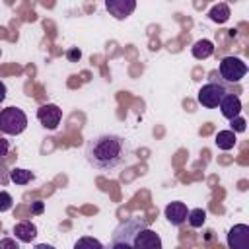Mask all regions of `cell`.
I'll return each mask as SVG.
<instances>
[{"mask_svg": "<svg viewBox=\"0 0 249 249\" xmlns=\"http://www.w3.org/2000/svg\"><path fill=\"white\" fill-rule=\"evenodd\" d=\"M84 158L97 171H117L132 161L134 148L130 140L121 134L101 132L86 142Z\"/></svg>", "mask_w": 249, "mask_h": 249, "instance_id": "1", "label": "cell"}, {"mask_svg": "<svg viewBox=\"0 0 249 249\" xmlns=\"http://www.w3.org/2000/svg\"><path fill=\"white\" fill-rule=\"evenodd\" d=\"M148 228V222L142 218H126L123 220L111 233L105 249H134V239L140 230Z\"/></svg>", "mask_w": 249, "mask_h": 249, "instance_id": "2", "label": "cell"}, {"mask_svg": "<svg viewBox=\"0 0 249 249\" xmlns=\"http://www.w3.org/2000/svg\"><path fill=\"white\" fill-rule=\"evenodd\" d=\"M226 93H230L228 91V84H224L220 78L218 80H210L204 86H200V89L196 93V101L206 109H216Z\"/></svg>", "mask_w": 249, "mask_h": 249, "instance_id": "3", "label": "cell"}, {"mask_svg": "<svg viewBox=\"0 0 249 249\" xmlns=\"http://www.w3.org/2000/svg\"><path fill=\"white\" fill-rule=\"evenodd\" d=\"M27 128V115L19 107H6L0 111V130L10 136H18Z\"/></svg>", "mask_w": 249, "mask_h": 249, "instance_id": "4", "label": "cell"}, {"mask_svg": "<svg viewBox=\"0 0 249 249\" xmlns=\"http://www.w3.org/2000/svg\"><path fill=\"white\" fill-rule=\"evenodd\" d=\"M247 74V64L239 56H224L220 60V80L224 84H237Z\"/></svg>", "mask_w": 249, "mask_h": 249, "instance_id": "5", "label": "cell"}, {"mask_svg": "<svg viewBox=\"0 0 249 249\" xmlns=\"http://www.w3.org/2000/svg\"><path fill=\"white\" fill-rule=\"evenodd\" d=\"M37 119L39 123L49 128V130H54L58 124H60V119H62V109L54 103H45L37 109Z\"/></svg>", "mask_w": 249, "mask_h": 249, "instance_id": "6", "label": "cell"}, {"mask_svg": "<svg viewBox=\"0 0 249 249\" xmlns=\"http://www.w3.org/2000/svg\"><path fill=\"white\" fill-rule=\"evenodd\" d=\"M228 247L230 249H249V226L235 224L228 231Z\"/></svg>", "mask_w": 249, "mask_h": 249, "instance_id": "7", "label": "cell"}, {"mask_svg": "<svg viewBox=\"0 0 249 249\" xmlns=\"http://www.w3.org/2000/svg\"><path fill=\"white\" fill-rule=\"evenodd\" d=\"M105 8L115 19H124L136 10V2L134 0H107Z\"/></svg>", "mask_w": 249, "mask_h": 249, "instance_id": "8", "label": "cell"}, {"mask_svg": "<svg viewBox=\"0 0 249 249\" xmlns=\"http://www.w3.org/2000/svg\"><path fill=\"white\" fill-rule=\"evenodd\" d=\"M134 249H161V237L150 228H144L136 233Z\"/></svg>", "mask_w": 249, "mask_h": 249, "instance_id": "9", "label": "cell"}, {"mask_svg": "<svg viewBox=\"0 0 249 249\" xmlns=\"http://www.w3.org/2000/svg\"><path fill=\"white\" fill-rule=\"evenodd\" d=\"M163 214H165V218H167V222H169L171 226H181V224L187 222L189 210H187V204H185V202L175 200V202H169V204L165 206Z\"/></svg>", "mask_w": 249, "mask_h": 249, "instance_id": "10", "label": "cell"}, {"mask_svg": "<svg viewBox=\"0 0 249 249\" xmlns=\"http://www.w3.org/2000/svg\"><path fill=\"white\" fill-rule=\"evenodd\" d=\"M218 109H220V113H222L228 121H231V119L239 117V113H241V99H239L235 93H226L224 99L220 101Z\"/></svg>", "mask_w": 249, "mask_h": 249, "instance_id": "11", "label": "cell"}, {"mask_svg": "<svg viewBox=\"0 0 249 249\" xmlns=\"http://www.w3.org/2000/svg\"><path fill=\"white\" fill-rule=\"evenodd\" d=\"M14 235L18 241L21 243H31L35 237H37V226L29 220H23V222H18L14 226Z\"/></svg>", "mask_w": 249, "mask_h": 249, "instance_id": "12", "label": "cell"}, {"mask_svg": "<svg viewBox=\"0 0 249 249\" xmlns=\"http://www.w3.org/2000/svg\"><path fill=\"white\" fill-rule=\"evenodd\" d=\"M191 53H193V56H195L196 60H204V58H208V56L214 54V43L208 41V39H198V41L191 47Z\"/></svg>", "mask_w": 249, "mask_h": 249, "instance_id": "13", "label": "cell"}, {"mask_svg": "<svg viewBox=\"0 0 249 249\" xmlns=\"http://www.w3.org/2000/svg\"><path fill=\"white\" fill-rule=\"evenodd\" d=\"M214 144L218 146V150H231L237 144L235 132H231V130H220L216 134V138H214Z\"/></svg>", "mask_w": 249, "mask_h": 249, "instance_id": "14", "label": "cell"}, {"mask_svg": "<svg viewBox=\"0 0 249 249\" xmlns=\"http://www.w3.org/2000/svg\"><path fill=\"white\" fill-rule=\"evenodd\" d=\"M208 16H210V19H212L214 23H226V21L230 19V16H231V14H230V6L224 4V2H220V4H216V6L210 8Z\"/></svg>", "mask_w": 249, "mask_h": 249, "instance_id": "15", "label": "cell"}, {"mask_svg": "<svg viewBox=\"0 0 249 249\" xmlns=\"http://www.w3.org/2000/svg\"><path fill=\"white\" fill-rule=\"evenodd\" d=\"M10 179H12V183H16V185H27V183L33 179V173H31L29 169L14 167V169L10 171Z\"/></svg>", "mask_w": 249, "mask_h": 249, "instance_id": "16", "label": "cell"}, {"mask_svg": "<svg viewBox=\"0 0 249 249\" xmlns=\"http://www.w3.org/2000/svg\"><path fill=\"white\" fill-rule=\"evenodd\" d=\"M187 222H189L191 228H202L204 222H206V210H202V208H193V210H189Z\"/></svg>", "mask_w": 249, "mask_h": 249, "instance_id": "17", "label": "cell"}, {"mask_svg": "<svg viewBox=\"0 0 249 249\" xmlns=\"http://www.w3.org/2000/svg\"><path fill=\"white\" fill-rule=\"evenodd\" d=\"M74 249H105V245L95 237L84 235V237H78V241L74 243Z\"/></svg>", "mask_w": 249, "mask_h": 249, "instance_id": "18", "label": "cell"}, {"mask_svg": "<svg viewBox=\"0 0 249 249\" xmlns=\"http://www.w3.org/2000/svg\"><path fill=\"white\" fill-rule=\"evenodd\" d=\"M14 204V198L8 191H0V212H8Z\"/></svg>", "mask_w": 249, "mask_h": 249, "instance_id": "19", "label": "cell"}, {"mask_svg": "<svg viewBox=\"0 0 249 249\" xmlns=\"http://www.w3.org/2000/svg\"><path fill=\"white\" fill-rule=\"evenodd\" d=\"M230 123H231V128H230L231 132H245V128H247V121L241 115L235 117V119H231Z\"/></svg>", "mask_w": 249, "mask_h": 249, "instance_id": "20", "label": "cell"}, {"mask_svg": "<svg viewBox=\"0 0 249 249\" xmlns=\"http://www.w3.org/2000/svg\"><path fill=\"white\" fill-rule=\"evenodd\" d=\"M66 58H68V62H78L82 58V51L78 47H70L66 51Z\"/></svg>", "mask_w": 249, "mask_h": 249, "instance_id": "21", "label": "cell"}, {"mask_svg": "<svg viewBox=\"0 0 249 249\" xmlns=\"http://www.w3.org/2000/svg\"><path fill=\"white\" fill-rule=\"evenodd\" d=\"M0 249H19V243L12 237H4L0 239Z\"/></svg>", "mask_w": 249, "mask_h": 249, "instance_id": "22", "label": "cell"}, {"mask_svg": "<svg viewBox=\"0 0 249 249\" xmlns=\"http://www.w3.org/2000/svg\"><path fill=\"white\" fill-rule=\"evenodd\" d=\"M43 210H45V202H43V200H33V202H31V214H33V216L43 214Z\"/></svg>", "mask_w": 249, "mask_h": 249, "instance_id": "23", "label": "cell"}, {"mask_svg": "<svg viewBox=\"0 0 249 249\" xmlns=\"http://www.w3.org/2000/svg\"><path fill=\"white\" fill-rule=\"evenodd\" d=\"M8 150H10V144H8V140L0 138V158H4V156L8 154Z\"/></svg>", "mask_w": 249, "mask_h": 249, "instance_id": "24", "label": "cell"}, {"mask_svg": "<svg viewBox=\"0 0 249 249\" xmlns=\"http://www.w3.org/2000/svg\"><path fill=\"white\" fill-rule=\"evenodd\" d=\"M6 99V84L4 82H0V103Z\"/></svg>", "mask_w": 249, "mask_h": 249, "instance_id": "25", "label": "cell"}, {"mask_svg": "<svg viewBox=\"0 0 249 249\" xmlns=\"http://www.w3.org/2000/svg\"><path fill=\"white\" fill-rule=\"evenodd\" d=\"M33 249H56V247H53V245H49V243H39V245H35Z\"/></svg>", "mask_w": 249, "mask_h": 249, "instance_id": "26", "label": "cell"}]
</instances>
